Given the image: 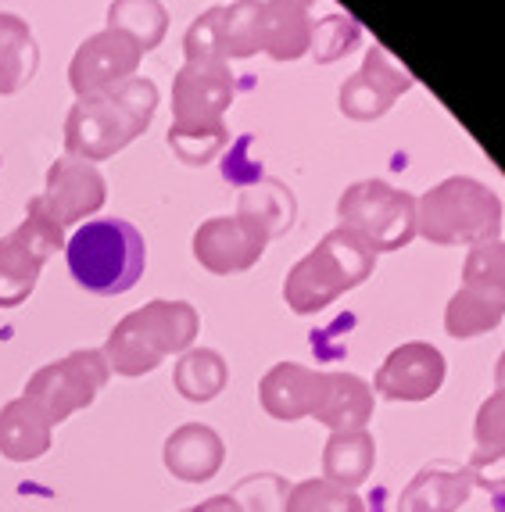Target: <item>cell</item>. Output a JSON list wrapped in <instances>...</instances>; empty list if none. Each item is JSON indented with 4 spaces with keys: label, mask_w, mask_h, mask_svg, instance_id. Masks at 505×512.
Masks as SVG:
<instances>
[{
    "label": "cell",
    "mask_w": 505,
    "mask_h": 512,
    "mask_svg": "<svg viewBox=\"0 0 505 512\" xmlns=\"http://www.w3.org/2000/svg\"><path fill=\"white\" fill-rule=\"evenodd\" d=\"M65 248V230L43 215L40 201H29L22 226L0 237V308H15L36 291L47 258Z\"/></svg>",
    "instance_id": "cell-9"
},
{
    "label": "cell",
    "mask_w": 505,
    "mask_h": 512,
    "mask_svg": "<svg viewBox=\"0 0 505 512\" xmlns=\"http://www.w3.org/2000/svg\"><path fill=\"white\" fill-rule=\"evenodd\" d=\"M466 473L473 484L491 495H505V448H477Z\"/></svg>",
    "instance_id": "cell-33"
},
{
    "label": "cell",
    "mask_w": 505,
    "mask_h": 512,
    "mask_svg": "<svg viewBox=\"0 0 505 512\" xmlns=\"http://www.w3.org/2000/svg\"><path fill=\"white\" fill-rule=\"evenodd\" d=\"M309 47V8L298 4V0H262V51L276 61H294Z\"/></svg>",
    "instance_id": "cell-20"
},
{
    "label": "cell",
    "mask_w": 505,
    "mask_h": 512,
    "mask_svg": "<svg viewBox=\"0 0 505 512\" xmlns=\"http://www.w3.org/2000/svg\"><path fill=\"white\" fill-rule=\"evenodd\" d=\"M226 380H230V366L219 351L212 348H190L180 355L176 369H172V384L176 391L187 398V402H215L219 394L226 391Z\"/></svg>",
    "instance_id": "cell-23"
},
{
    "label": "cell",
    "mask_w": 505,
    "mask_h": 512,
    "mask_svg": "<svg viewBox=\"0 0 505 512\" xmlns=\"http://www.w3.org/2000/svg\"><path fill=\"white\" fill-rule=\"evenodd\" d=\"M219 47L223 61L262 51V0H237L219 11Z\"/></svg>",
    "instance_id": "cell-27"
},
{
    "label": "cell",
    "mask_w": 505,
    "mask_h": 512,
    "mask_svg": "<svg viewBox=\"0 0 505 512\" xmlns=\"http://www.w3.org/2000/svg\"><path fill=\"white\" fill-rule=\"evenodd\" d=\"M269 233L258 222L244 219V215H219L197 226L194 233V258L215 276H233L244 273L262 258L269 244Z\"/></svg>",
    "instance_id": "cell-10"
},
{
    "label": "cell",
    "mask_w": 505,
    "mask_h": 512,
    "mask_svg": "<svg viewBox=\"0 0 505 512\" xmlns=\"http://www.w3.org/2000/svg\"><path fill=\"white\" fill-rule=\"evenodd\" d=\"M65 262L83 291L97 298L126 294L144 276V233L126 219H90L65 240Z\"/></svg>",
    "instance_id": "cell-4"
},
{
    "label": "cell",
    "mask_w": 505,
    "mask_h": 512,
    "mask_svg": "<svg viewBox=\"0 0 505 512\" xmlns=\"http://www.w3.org/2000/svg\"><path fill=\"white\" fill-rule=\"evenodd\" d=\"M341 226L359 233L373 251H398L416 237V197L384 180H362L344 190Z\"/></svg>",
    "instance_id": "cell-7"
},
{
    "label": "cell",
    "mask_w": 505,
    "mask_h": 512,
    "mask_svg": "<svg viewBox=\"0 0 505 512\" xmlns=\"http://www.w3.org/2000/svg\"><path fill=\"white\" fill-rule=\"evenodd\" d=\"M473 437H477L480 448H505V391H495L477 409Z\"/></svg>",
    "instance_id": "cell-32"
},
{
    "label": "cell",
    "mask_w": 505,
    "mask_h": 512,
    "mask_svg": "<svg viewBox=\"0 0 505 512\" xmlns=\"http://www.w3.org/2000/svg\"><path fill=\"white\" fill-rule=\"evenodd\" d=\"M54 423L26 394L0 409V455L11 462H33L51 452Z\"/></svg>",
    "instance_id": "cell-18"
},
{
    "label": "cell",
    "mask_w": 505,
    "mask_h": 512,
    "mask_svg": "<svg viewBox=\"0 0 505 512\" xmlns=\"http://www.w3.org/2000/svg\"><path fill=\"white\" fill-rule=\"evenodd\" d=\"M373 265H377V251L348 226H337L287 273L283 298L298 316H316L326 305H334L341 294L366 283Z\"/></svg>",
    "instance_id": "cell-5"
},
{
    "label": "cell",
    "mask_w": 505,
    "mask_h": 512,
    "mask_svg": "<svg viewBox=\"0 0 505 512\" xmlns=\"http://www.w3.org/2000/svg\"><path fill=\"white\" fill-rule=\"evenodd\" d=\"M233 101V72L226 61H187L172 83L169 147L187 165H205L226 147V108Z\"/></svg>",
    "instance_id": "cell-2"
},
{
    "label": "cell",
    "mask_w": 505,
    "mask_h": 512,
    "mask_svg": "<svg viewBox=\"0 0 505 512\" xmlns=\"http://www.w3.org/2000/svg\"><path fill=\"white\" fill-rule=\"evenodd\" d=\"M158 111V86L151 79L126 83L94 97H79L65 119V151L79 162H104L151 126Z\"/></svg>",
    "instance_id": "cell-1"
},
{
    "label": "cell",
    "mask_w": 505,
    "mask_h": 512,
    "mask_svg": "<svg viewBox=\"0 0 505 512\" xmlns=\"http://www.w3.org/2000/svg\"><path fill=\"white\" fill-rule=\"evenodd\" d=\"M373 462H377V444L369 430H341V434H330V441L323 444V480L348 487V491L366 484Z\"/></svg>",
    "instance_id": "cell-21"
},
{
    "label": "cell",
    "mask_w": 505,
    "mask_h": 512,
    "mask_svg": "<svg viewBox=\"0 0 505 512\" xmlns=\"http://www.w3.org/2000/svg\"><path fill=\"white\" fill-rule=\"evenodd\" d=\"M502 319H505V298L477 291V287H459L445 308V330L452 333L455 341H470V337L495 330Z\"/></svg>",
    "instance_id": "cell-24"
},
{
    "label": "cell",
    "mask_w": 505,
    "mask_h": 512,
    "mask_svg": "<svg viewBox=\"0 0 505 512\" xmlns=\"http://www.w3.org/2000/svg\"><path fill=\"white\" fill-rule=\"evenodd\" d=\"M40 51L29 26L18 15L0 11V94H18L36 76Z\"/></svg>",
    "instance_id": "cell-22"
},
{
    "label": "cell",
    "mask_w": 505,
    "mask_h": 512,
    "mask_svg": "<svg viewBox=\"0 0 505 512\" xmlns=\"http://www.w3.org/2000/svg\"><path fill=\"white\" fill-rule=\"evenodd\" d=\"M463 287H477V291L505 298V244L502 240H488V244L470 248L466 265H463Z\"/></svg>",
    "instance_id": "cell-29"
},
{
    "label": "cell",
    "mask_w": 505,
    "mask_h": 512,
    "mask_svg": "<svg viewBox=\"0 0 505 512\" xmlns=\"http://www.w3.org/2000/svg\"><path fill=\"white\" fill-rule=\"evenodd\" d=\"M140 58L144 51L137 47V40H129L119 29H101L90 40H83V47L76 51L69 65V83L76 97L104 94V90L133 79Z\"/></svg>",
    "instance_id": "cell-11"
},
{
    "label": "cell",
    "mask_w": 505,
    "mask_h": 512,
    "mask_svg": "<svg viewBox=\"0 0 505 512\" xmlns=\"http://www.w3.org/2000/svg\"><path fill=\"white\" fill-rule=\"evenodd\" d=\"M359 26L351 22L348 15H330V18H323L319 26H312V47L309 51L316 54V61H337V58H344V54L359 43Z\"/></svg>",
    "instance_id": "cell-30"
},
{
    "label": "cell",
    "mask_w": 505,
    "mask_h": 512,
    "mask_svg": "<svg viewBox=\"0 0 505 512\" xmlns=\"http://www.w3.org/2000/svg\"><path fill=\"white\" fill-rule=\"evenodd\" d=\"M108 29H119L129 40H137L140 51H155L169 29V15L158 0H112Z\"/></svg>",
    "instance_id": "cell-25"
},
{
    "label": "cell",
    "mask_w": 505,
    "mask_h": 512,
    "mask_svg": "<svg viewBox=\"0 0 505 512\" xmlns=\"http://www.w3.org/2000/svg\"><path fill=\"white\" fill-rule=\"evenodd\" d=\"M283 512H366V502L348 487H337L319 477L294 484L283 495Z\"/></svg>",
    "instance_id": "cell-28"
},
{
    "label": "cell",
    "mask_w": 505,
    "mask_h": 512,
    "mask_svg": "<svg viewBox=\"0 0 505 512\" xmlns=\"http://www.w3.org/2000/svg\"><path fill=\"white\" fill-rule=\"evenodd\" d=\"M104 197V176L90 162H79V158H61L47 172V187L43 194H36L43 215L54 222V226H76L86 215L101 212Z\"/></svg>",
    "instance_id": "cell-13"
},
{
    "label": "cell",
    "mask_w": 505,
    "mask_h": 512,
    "mask_svg": "<svg viewBox=\"0 0 505 512\" xmlns=\"http://www.w3.org/2000/svg\"><path fill=\"white\" fill-rule=\"evenodd\" d=\"M495 384H498V391H505V351L498 355V362H495Z\"/></svg>",
    "instance_id": "cell-35"
},
{
    "label": "cell",
    "mask_w": 505,
    "mask_h": 512,
    "mask_svg": "<svg viewBox=\"0 0 505 512\" xmlns=\"http://www.w3.org/2000/svg\"><path fill=\"white\" fill-rule=\"evenodd\" d=\"M445 376V355L427 341H412L387 355L384 366L377 369L373 391H380V398H387V402H427L441 391Z\"/></svg>",
    "instance_id": "cell-12"
},
{
    "label": "cell",
    "mask_w": 505,
    "mask_h": 512,
    "mask_svg": "<svg viewBox=\"0 0 505 512\" xmlns=\"http://www.w3.org/2000/svg\"><path fill=\"white\" fill-rule=\"evenodd\" d=\"M473 491V480L463 466L430 462L405 484L398 512H459Z\"/></svg>",
    "instance_id": "cell-17"
},
{
    "label": "cell",
    "mask_w": 505,
    "mask_h": 512,
    "mask_svg": "<svg viewBox=\"0 0 505 512\" xmlns=\"http://www.w3.org/2000/svg\"><path fill=\"white\" fill-rule=\"evenodd\" d=\"M187 512H244V509H240V502L233 495H212V498H205L201 505H194V509H187Z\"/></svg>",
    "instance_id": "cell-34"
},
{
    "label": "cell",
    "mask_w": 505,
    "mask_h": 512,
    "mask_svg": "<svg viewBox=\"0 0 505 512\" xmlns=\"http://www.w3.org/2000/svg\"><path fill=\"white\" fill-rule=\"evenodd\" d=\"M298 4H305V8H309V4H312V0H298Z\"/></svg>",
    "instance_id": "cell-36"
},
{
    "label": "cell",
    "mask_w": 505,
    "mask_h": 512,
    "mask_svg": "<svg viewBox=\"0 0 505 512\" xmlns=\"http://www.w3.org/2000/svg\"><path fill=\"white\" fill-rule=\"evenodd\" d=\"M197 330H201V319H197L194 305L158 298L119 319L115 330L108 333L101 355L112 373L137 380V376L155 373L169 355L190 351Z\"/></svg>",
    "instance_id": "cell-3"
},
{
    "label": "cell",
    "mask_w": 505,
    "mask_h": 512,
    "mask_svg": "<svg viewBox=\"0 0 505 512\" xmlns=\"http://www.w3.org/2000/svg\"><path fill=\"white\" fill-rule=\"evenodd\" d=\"M409 86H412L409 72H405L380 43H373L362 72L351 76L348 83L341 86V111L348 119H359V122L380 119Z\"/></svg>",
    "instance_id": "cell-14"
},
{
    "label": "cell",
    "mask_w": 505,
    "mask_h": 512,
    "mask_svg": "<svg viewBox=\"0 0 505 512\" xmlns=\"http://www.w3.org/2000/svg\"><path fill=\"white\" fill-rule=\"evenodd\" d=\"M326 373L301 366V362H276L262 384H258V402L280 423H294V419L316 416L319 398H323Z\"/></svg>",
    "instance_id": "cell-15"
},
{
    "label": "cell",
    "mask_w": 505,
    "mask_h": 512,
    "mask_svg": "<svg viewBox=\"0 0 505 512\" xmlns=\"http://www.w3.org/2000/svg\"><path fill=\"white\" fill-rule=\"evenodd\" d=\"M219 11L223 8H208L205 15L187 29V40H183L187 61H223V47H219Z\"/></svg>",
    "instance_id": "cell-31"
},
{
    "label": "cell",
    "mask_w": 505,
    "mask_h": 512,
    "mask_svg": "<svg viewBox=\"0 0 505 512\" xmlns=\"http://www.w3.org/2000/svg\"><path fill=\"white\" fill-rule=\"evenodd\" d=\"M502 230V201L470 176H452L416 201V233L430 244H488Z\"/></svg>",
    "instance_id": "cell-6"
},
{
    "label": "cell",
    "mask_w": 505,
    "mask_h": 512,
    "mask_svg": "<svg viewBox=\"0 0 505 512\" xmlns=\"http://www.w3.org/2000/svg\"><path fill=\"white\" fill-rule=\"evenodd\" d=\"M237 215L258 222L269 237H280V233L291 230L294 222V197L283 183H255V187L240 190V205Z\"/></svg>",
    "instance_id": "cell-26"
},
{
    "label": "cell",
    "mask_w": 505,
    "mask_h": 512,
    "mask_svg": "<svg viewBox=\"0 0 505 512\" xmlns=\"http://www.w3.org/2000/svg\"><path fill=\"white\" fill-rule=\"evenodd\" d=\"M165 470L183 484H205L223 470L226 444L205 423H183L165 437Z\"/></svg>",
    "instance_id": "cell-16"
},
{
    "label": "cell",
    "mask_w": 505,
    "mask_h": 512,
    "mask_svg": "<svg viewBox=\"0 0 505 512\" xmlns=\"http://www.w3.org/2000/svg\"><path fill=\"white\" fill-rule=\"evenodd\" d=\"M108 376H112V369L104 362L101 348H79L51 366L36 369L26 384V398L40 405L43 416L58 427V423L94 405V398L108 384Z\"/></svg>",
    "instance_id": "cell-8"
},
{
    "label": "cell",
    "mask_w": 505,
    "mask_h": 512,
    "mask_svg": "<svg viewBox=\"0 0 505 512\" xmlns=\"http://www.w3.org/2000/svg\"><path fill=\"white\" fill-rule=\"evenodd\" d=\"M369 416H373V391L366 380L351 373H326L323 398L312 419H319L330 434H341V430H366Z\"/></svg>",
    "instance_id": "cell-19"
}]
</instances>
